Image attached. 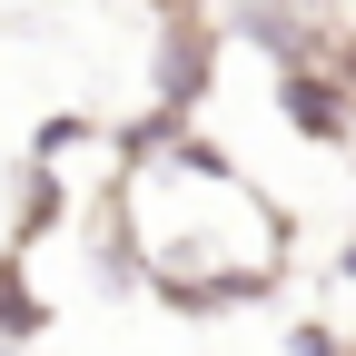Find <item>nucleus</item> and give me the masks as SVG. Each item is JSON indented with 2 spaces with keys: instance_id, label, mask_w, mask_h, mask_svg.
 I'll use <instances>...</instances> for the list:
<instances>
[{
  "instance_id": "nucleus-1",
  "label": "nucleus",
  "mask_w": 356,
  "mask_h": 356,
  "mask_svg": "<svg viewBox=\"0 0 356 356\" xmlns=\"http://www.w3.org/2000/svg\"><path fill=\"white\" fill-rule=\"evenodd\" d=\"M218 79V20L208 10H159V50H149V109L188 119Z\"/></svg>"
},
{
  "instance_id": "nucleus-2",
  "label": "nucleus",
  "mask_w": 356,
  "mask_h": 356,
  "mask_svg": "<svg viewBox=\"0 0 356 356\" xmlns=\"http://www.w3.org/2000/svg\"><path fill=\"white\" fill-rule=\"evenodd\" d=\"M277 119L297 129L307 149H356V99L337 89L327 60H287L277 70Z\"/></svg>"
},
{
  "instance_id": "nucleus-3",
  "label": "nucleus",
  "mask_w": 356,
  "mask_h": 356,
  "mask_svg": "<svg viewBox=\"0 0 356 356\" xmlns=\"http://www.w3.org/2000/svg\"><path fill=\"white\" fill-rule=\"evenodd\" d=\"M228 30L257 40V50L287 70V60H317L337 20H327V0H228Z\"/></svg>"
},
{
  "instance_id": "nucleus-4",
  "label": "nucleus",
  "mask_w": 356,
  "mask_h": 356,
  "mask_svg": "<svg viewBox=\"0 0 356 356\" xmlns=\"http://www.w3.org/2000/svg\"><path fill=\"white\" fill-rule=\"evenodd\" d=\"M60 218H70V178H60L50 159H30V168H20V208H10V248L30 257L40 238L60 228Z\"/></svg>"
},
{
  "instance_id": "nucleus-5",
  "label": "nucleus",
  "mask_w": 356,
  "mask_h": 356,
  "mask_svg": "<svg viewBox=\"0 0 356 356\" xmlns=\"http://www.w3.org/2000/svg\"><path fill=\"white\" fill-rule=\"evenodd\" d=\"M40 327H50V297L30 287V257L0 248V346H30Z\"/></svg>"
},
{
  "instance_id": "nucleus-6",
  "label": "nucleus",
  "mask_w": 356,
  "mask_h": 356,
  "mask_svg": "<svg viewBox=\"0 0 356 356\" xmlns=\"http://www.w3.org/2000/svg\"><path fill=\"white\" fill-rule=\"evenodd\" d=\"M317 60L337 70V89L356 99V20H337V30H327V50H317Z\"/></svg>"
},
{
  "instance_id": "nucleus-7",
  "label": "nucleus",
  "mask_w": 356,
  "mask_h": 356,
  "mask_svg": "<svg viewBox=\"0 0 356 356\" xmlns=\"http://www.w3.org/2000/svg\"><path fill=\"white\" fill-rule=\"evenodd\" d=\"M297 356H346V337L337 327H297Z\"/></svg>"
},
{
  "instance_id": "nucleus-8",
  "label": "nucleus",
  "mask_w": 356,
  "mask_h": 356,
  "mask_svg": "<svg viewBox=\"0 0 356 356\" xmlns=\"http://www.w3.org/2000/svg\"><path fill=\"white\" fill-rule=\"evenodd\" d=\"M337 277H356V238H346V257H337Z\"/></svg>"
},
{
  "instance_id": "nucleus-9",
  "label": "nucleus",
  "mask_w": 356,
  "mask_h": 356,
  "mask_svg": "<svg viewBox=\"0 0 356 356\" xmlns=\"http://www.w3.org/2000/svg\"><path fill=\"white\" fill-rule=\"evenodd\" d=\"M346 356H356V337H346Z\"/></svg>"
}]
</instances>
